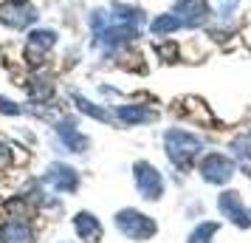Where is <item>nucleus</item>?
Returning a JSON list of instances; mask_svg holds the SVG:
<instances>
[{"label": "nucleus", "instance_id": "obj_1", "mask_svg": "<svg viewBox=\"0 0 251 243\" xmlns=\"http://www.w3.org/2000/svg\"><path fill=\"white\" fill-rule=\"evenodd\" d=\"M88 23H91L93 48H96V51H107V54H113L116 48L127 46L130 40H136L138 37V26L125 23V20L116 17L110 9H107V12H104V9H93L91 17H88Z\"/></svg>", "mask_w": 251, "mask_h": 243}, {"label": "nucleus", "instance_id": "obj_2", "mask_svg": "<svg viewBox=\"0 0 251 243\" xmlns=\"http://www.w3.org/2000/svg\"><path fill=\"white\" fill-rule=\"evenodd\" d=\"M164 153L178 170H189L192 162L203 153V139L183 128H170L164 133Z\"/></svg>", "mask_w": 251, "mask_h": 243}, {"label": "nucleus", "instance_id": "obj_3", "mask_svg": "<svg viewBox=\"0 0 251 243\" xmlns=\"http://www.w3.org/2000/svg\"><path fill=\"white\" fill-rule=\"evenodd\" d=\"M113 223L127 241H150V238H155V232H158L155 218H150V215H144V212H138V209H133V207L119 209Z\"/></svg>", "mask_w": 251, "mask_h": 243}, {"label": "nucleus", "instance_id": "obj_4", "mask_svg": "<svg viewBox=\"0 0 251 243\" xmlns=\"http://www.w3.org/2000/svg\"><path fill=\"white\" fill-rule=\"evenodd\" d=\"M198 173L203 178L206 184H215V187H223L228 184L234 173H237V167H234V159L231 156H223V153H206L201 164H198Z\"/></svg>", "mask_w": 251, "mask_h": 243}, {"label": "nucleus", "instance_id": "obj_5", "mask_svg": "<svg viewBox=\"0 0 251 243\" xmlns=\"http://www.w3.org/2000/svg\"><path fill=\"white\" fill-rule=\"evenodd\" d=\"M37 6L31 0H0V23L6 28L23 31L28 26L37 23Z\"/></svg>", "mask_w": 251, "mask_h": 243}, {"label": "nucleus", "instance_id": "obj_6", "mask_svg": "<svg viewBox=\"0 0 251 243\" xmlns=\"http://www.w3.org/2000/svg\"><path fill=\"white\" fill-rule=\"evenodd\" d=\"M133 181H136L138 195L144 201H161L164 198V175L155 170V164L150 162H136L133 164Z\"/></svg>", "mask_w": 251, "mask_h": 243}, {"label": "nucleus", "instance_id": "obj_7", "mask_svg": "<svg viewBox=\"0 0 251 243\" xmlns=\"http://www.w3.org/2000/svg\"><path fill=\"white\" fill-rule=\"evenodd\" d=\"M217 209H220V215H223L228 223H234L237 229H251V212L243 207V198H240L237 189H223V192L217 195Z\"/></svg>", "mask_w": 251, "mask_h": 243}, {"label": "nucleus", "instance_id": "obj_8", "mask_svg": "<svg viewBox=\"0 0 251 243\" xmlns=\"http://www.w3.org/2000/svg\"><path fill=\"white\" fill-rule=\"evenodd\" d=\"M43 181H46L54 192H68V195H74V192L79 189V173L65 162L48 164V170L43 173Z\"/></svg>", "mask_w": 251, "mask_h": 243}, {"label": "nucleus", "instance_id": "obj_9", "mask_svg": "<svg viewBox=\"0 0 251 243\" xmlns=\"http://www.w3.org/2000/svg\"><path fill=\"white\" fill-rule=\"evenodd\" d=\"M172 12L183 20L186 28H201L209 23V0H175Z\"/></svg>", "mask_w": 251, "mask_h": 243}, {"label": "nucleus", "instance_id": "obj_10", "mask_svg": "<svg viewBox=\"0 0 251 243\" xmlns=\"http://www.w3.org/2000/svg\"><path fill=\"white\" fill-rule=\"evenodd\" d=\"M54 133L59 136L62 147L68 153H85L91 147V139H88L85 133H79V128H76L74 119H59L57 125H54Z\"/></svg>", "mask_w": 251, "mask_h": 243}, {"label": "nucleus", "instance_id": "obj_11", "mask_svg": "<svg viewBox=\"0 0 251 243\" xmlns=\"http://www.w3.org/2000/svg\"><path fill=\"white\" fill-rule=\"evenodd\" d=\"M113 119L116 122H122L125 128H138V125H150V122H155L158 113L150 110L147 105H116Z\"/></svg>", "mask_w": 251, "mask_h": 243}, {"label": "nucleus", "instance_id": "obj_12", "mask_svg": "<svg viewBox=\"0 0 251 243\" xmlns=\"http://www.w3.org/2000/svg\"><path fill=\"white\" fill-rule=\"evenodd\" d=\"M54 46H57V31L54 28H34L25 37V57L31 59V62H37L34 57L48 54Z\"/></svg>", "mask_w": 251, "mask_h": 243}, {"label": "nucleus", "instance_id": "obj_13", "mask_svg": "<svg viewBox=\"0 0 251 243\" xmlns=\"http://www.w3.org/2000/svg\"><path fill=\"white\" fill-rule=\"evenodd\" d=\"M74 229L79 235V241H85V243H99L102 235H104L99 218H96L93 212H88V209H82V212L74 215Z\"/></svg>", "mask_w": 251, "mask_h": 243}, {"label": "nucleus", "instance_id": "obj_14", "mask_svg": "<svg viewBox=\"0 0 251 243\" xmlns=\"http://www.w3.org/2000/svg\"><path fill=\"white\" fill-rule=\"evenodd\" d=\"M0 243H34V232L25 220H6L0 226Z\"/></svg>", "mask_w": 251, "mask_h": 243}, {"label": "nucleus", "instance_id": "obj_15", "mask_svg": "<svg viewBox=\"0 0 251 243\" xmlns=\"http://www.w3.org/2000/svg\"><path fill=\"white\" fill-rule=\"evenodd\" d=\"M181 28H186L183 26V20L178 17L175 12H167V14H158L152 23H150V31L155 37H167V34H175V31H181Z\"/></svg>", "mask_w": 251, "mask_h": 243}, {"label": "nucleus", "instance_id": "obj_16", "mask_svg": "<svg viewBox=\"0 0 251 243\" xmlns=\"http://www.w3.org/2000/svg\"><path fill=\"white\" fill-rule=\"evenodd\" d=\"M71 99H74V105L79 108V113L91 116V119H96V122H110V119H113V113H107L104 108H99L96 102H91V99L82 96L79 91H71Z\"/></svg>", "mask_w": 251, "mask_h": 243}, {"label": "nucleus", "instance_id": "obj_17", "mask_svg": "<svg viewBox=\"0 0 251 243\" xmlns=\"http://www.w3.org/2000/svg\"><path fill=\"white\" fill-rule=\"evenodd\" d=\"M217 229H220V223H217V220H201V223L189 232L186 243H212V238L217 235Z\"/></svg>", "mask_w": 251, "mask_h": 243}, {"label": "nucleus", "instance_id": "obj_18", "mask_svg": "<svg viewBox=\"0 0 251 243\" xmlns=\"http://www.w3.org/2000/svg\"><path fill=\"white\" fill-rule=\"evenodd\" d=\"M231 153L243 164H251V130H246V133H240V136L231 139Z\"/></svg>", "mask_w": 251, "mask_h": 243}, {"label": "nucleus", "instance_id": "obj_19", "mask_svg": "<svg viewBox=\"0 0 251 243\" xmlns=\"http://www.w3.org/2000/svg\"><path fill=\"white\" fill-rule=\"evenodd\" d=\"M237 6H240V0H215V9H217L220 20H228L231 14L237 12Z\"/></svg>", "mask_w": 251, "mask_h": 243}, {"label": "nucleus", "instance_id": "obj_20", "mask_svg": "<svg viewBox=\"0 0 251 243\" xmlns=\"http://www.w3.org/2000/svg\"><path fill=\"white\" fill-rule=\"evenodd\" d=\"M0 113L3 116H23V113H28L23 105H17V102H12L9 96H0Z\"/></svg>", "mask_w": 251, "mask_h": 243}, {"label": "nucleus", "instance_id": "obj_21", "mask_svg": "<svg viewBox=\"0 0 251 243\" xmlns=\"http://www.w3.org/2000/svg\"><path fill=\"white\" fill-rule=\"evenodd\" d=\"M12 164V150H9V144L6 141H0V170L3 167H9Z\"/></svg>", "mask_w": 251, "mask_h": 243}, {"label": "nucleus", "instance_id": "obj_22", "mask_svg": "<svg viewBox=\"0 0 251 243\" xmlns=\"http://www.w3.org/2000/svg\"><path fill=\"white\" fill-rule=\"evenodd\" d=\"M59 243H71V241H59Z\"/></svg>", "mask_w": 251, "mask_h": 243}, {"label": "nucleus", "instance_id": "obj_23", "mask_svg": "<svg viewBox=\"0 0 251 243\" xmlns=\"http://www.w3.org/2000/svg\"><path fill=\"white\" fill-rule=\"evenodd\" d=\"M249 212H251V209H249Z\"/></svg>", "mask_w": 251, "mask_h": 243}]
</instances>
